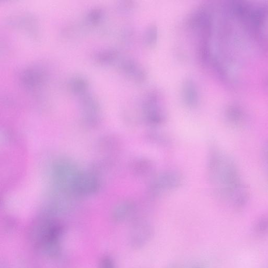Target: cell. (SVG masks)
<instances>
[{
  "instance_id": "6da1fadb",
  "label": "cell",
  "mask_w": 268,
  "mask_h": 268,
  "mask_svg": "<svg viewBox=\"0 0 268 268\" xmlns=\"http://www.w3.org/2000/svg\"><path fill=\"white\" fill-rule=\"evenodd\" d=\"M183 182L180 173L175 171H167L155 176L147 189V195L155 199L166 192L178 188Z\"/></svg>"
},
{
  "instance_id": "7a4b0ae2",
  "label": "cell",
  "mask_w": 268,
  "mask_h": 268,
  "mask_svg": "<svg viewBox=\"0 0 268 268\" xmlns=\"http://www.w3.org/2000/svg\"><path fill=\"white\" fill-rule=\"evenodd\" d=\"M129 243L133 249L138 250L148 244L154 235L153 225L142 216L134 218L130 222Z\"/></svg>"
},
{
  "instance_id": "3957f363",
  "label": "cell",
  "mask_w": 268,
  "mask_h": 268,
  "mask_svg": "<svg viewBox=\"0 0 268 268\" xmlns=\"http://www.w3.org/2000/svg\"><path fill=\"white\" fill-rule=\"evenodd\" d=\"M139 213V206L132 200H126L119 205L114 210L113 218L115 222L120 223L136 217Z\"/></svg>"
},
{
  "instance_id": "277c9868",
  "label": "cell",
  "mask_w": 268,
  "mask_h": 268,
  "mask_svg": "<svg viewBox=\"0 0 268 268\" xmlns=\"http://www.w3.org/2000/svg\"><path fill=\"white\" fill-rule=\"evenodd\" d=\"M130 167L133 175L139 178H146L151 176L155 169L153 161L144 157L134 160Z\"/></svg>"
},
{
  "instance_id": "5b68a950",
  "label": "cell",
  "mask_w": 268,
  "mask_h": 268,
  "mask_svg": "<svg viewBox=\"0 0 268 268\" xmlns=\"http://www.w3.org/2000/svg\"><path fill=\"white\" fill-rule=\"evenodd\" d=\"M145 139L152 144L160 147H169L172 143L166 134L154 130L147 132L145 135Z\"/></svg>"
},
{
  "instance_id": "8992f818",
  "label": "cell",
  "mask_w": 268,
  "mask_h": 268,
  "mask_svg": "<svg viewBox=\"0 0 268 268\" xmlns=\"http://www.w3.org/2000/svg\"><path fill=\"white\" fill-rule=\"evenodd\" d=\"M184 100L185 104L190 106H194L197 103V94L193 84L190 82L185 83L183 88Z\"/></svg>"
},
{
  "instance_id": "52a82bcc",
  "label": "cell",
  "mask_w": 268,
  "mask_h": 268,
  "mask_svg": "<svg viewBox=\"0 0 268 268\" xmlns=\"http://www.w3.org/2000/svg\"><path fill=\"white\" fill-rule=\"evenodd\" d=\"M256 230L260 233H264L268 231V218L261 219L257 223Z\"/></svg>"
},
{
  "instance_id": "ba28073f",
  "label": "cell",
  "mask_w": 268,
  "mask_h": 268,
  "mask_svg": "<svg viewBox=\"0 0 268 268\" xmlns=\"http://www.w3.org/2000/svg\"><path fill=\"white\" fill-rule=\"evenodd\" d=\"M99 268H115V265L112 259L105 257L100 261Z\"/></svg>"
},
{
  "instance_id": "9c48e42d",
  "label": "cell",
  "mask_w": 268,
  "mask_h": 268,
  "mask_svg": "<svg viewBox=\"0 0 268 268\" xmlns=\"http://www.w3.org/2000/svg\"><path fill=\"white\" fill-rule=\"evenodd\" d=\"M187 268H206L205 264L201 263L193 264Z\"/></svg>"
},
{
  "instance_id": "30bf717a",
  "label": "cell",
  "mask_w": 268,
  "mask_h": 268,
  "mask_svg": "<svg viewBox=\"0 0 268 268\" xmlns=\"http://www.w3.org/2000/svg\"><path fill=\"white\" fill-rule=\"evenodd\" d=\"M263 150L264 156L268 160V142L264 145V148Z\"/></svg>"
},
{
  "instance_id": "8fae6325",
  "label": "cell",
  "mask_w": 268,
  "mask_h": 268,
  "mask_svg": "<svg viewBox=\"0 0 268 268\" xmlns=\"http://www.w3.org/2000/svg\"><path fill=\"white\" fill-rule=\"evenodd\" d=\"M169 268H178V267H177L176 266H170Z\"/></svg>"
}]
</instances>
